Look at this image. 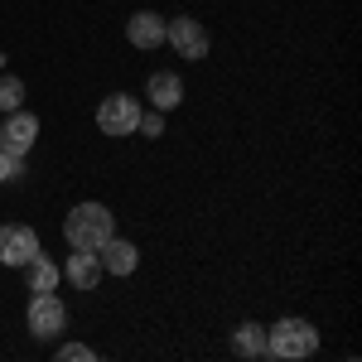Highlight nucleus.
<instances>
[{"label":"nucleus","mask_w":362,"mask_h":362,"mask_svg":"<svg viewBox=\"0 0 362 362\" xmlns=\"http://www.w3.org/2000/svg\"><path fill=\"white\" fill-rule=\"evenodd\" d=\"M63 237H68L73 251H97L107 237H116L112 208H102V203H78V208L68 213V223H63Z\"/></svg>","instance_id":"obj_1"},{"label":"nucleus","mask_w":362,"mask_h":362,"mask_svg":"<svg viewBox=\"0 0 362 362\" xmlns=\"http://www.w3.org/2000/svg\"><path fill=\"white\" fill-rule=\"evenodd\" d=\"M266 353L271 358H309V353H319V329L309 324V319H280L271 324V334H266Z\"/></svg>","instance_id":"obj_2"},{"label":"nucleus","mask_w":362,"mask_h":362,"mask_svg":"<svg viewBox=\"0 0 362 362\" xmlns=\"http://www.w3.org/2000/svg\"><path fill=\"white\" fill-rule=\"evenodd\" d=\"M136 121H140V102L131 92H112V97L97 107L102 136H136Z\"/></svg>","instance_id":"obj_3"},{"label":"nucleus","mask_w":362,"mask_h":362,"mask_svg":"<svg viewBox=\"0 0 362 362\" xmlns=\"http://www.w3.org/2000/svg\"><path fill=\"white\" fill-rule=\"evenodd\" d=\"M63 329H68V305L58 300L54 290L34 295V300H29V334L34 338H58Z\"/></svg>","instance_id":"obj_4"},{"label":"nucleus","mask_w":362,"mask_h":362,"mask_svg":"<svg viewBox=\"0 0 362 362\" xmlns=\"http://www.w3.org/2000/svg\"><path fill=\"white\" fill-rule=\"evenodd\" d=\"M165 44L179 58H189V63H194V58H208V44H213V39H208V29L198 25V20L179 15V20H169V25H165Z\"/></svg>","instance_id":"obj_5"},{"label":"nucleus","mask_w":362,"mask_h":362,"mask_svg":"<svg viewBox=\"0 0 362 362\" xmlns=\"http://www.w3.org/2000/svg\"><path fill=\"white\" fill-rule=\"evenodd\" d=\"M39 256V232L25 223H5L0 227V266H29Z\"/></svg>","instance_id":"obj_6"},{"label":"nucleus","mask_w":362,"mask_h":362,"mask_svg":"<svg viewBox=\"0 0 362 362\" xmlns=\"http://www.w3.org/2000/svg\"><path fill=\"white\" fill-rule=\"evenodd\" d=\"M34 140H39V116L34 112H10V121L0 126V150H10V155H20L25 160L29 150H34Z\"/></svg>","instance_id":"obj_7"},{"label":"nucleus","mask_w":362,"mask_h":362,"mask_svg":"<svg viewBox=\"0 0 362 362\" xmlns=\"http://www.w3.org/2000/svg\"><path fill=\"white\" fill-rule=\"evenodd\" d=\"M126 39H131L136 49H160V44H165V20H160L155 10H136V15L126 20Z\"/></svg>","instance_id":"obj_8"},{"label":"nucleus","mask_w":362,"mask_h":362,"mask_svg":"<svg viewBox=\"0 0 362 362\" xmlns=\"http://www.w3.org/2000/svg\"><path fill=\"white\" fill-rule=\"evenodd\" d=\"M97 256H102V271H112V276H131L140 266V251L126 242V237H107L102 247H97Z\"/></svg>","instance_id":"obj_9"},{"label":"nucleus","mask_w":362,"mask_h":362,"mask_svg":"<svg viewBox=\"0 0 362 362\" xmlns=\"http://www.w3.org/2000/svg\"><path fill=\"white\" fill-rule=\"evenodd\" d=\"M145 97H150L160 112H174V107L184 102V83H179V73H169V68L150 73V83H145Z\"/></svg>","instance_id":"obj_10"},{"label":"nucleus","mask_w":362,"mask_h":362,"mask_svg":"<svg viewBox=\"0 0 362 362\" xmlns=\"http://www.w3.org/2000/svg\"><path fill=\"white\" fill-rule=\"evenodd\" d=\"M63 276L73 280L78 290H92V285L102 280V256H97V251H73L68 266H63Z\"/></svg>","instance_id":"obj_11"},{"label":"nucleus","mask_w":362,"mask_h":362,"mask_svg":"<svg viewBox=\"0 0 362 362\" xmlns=\"http://www.w3.org/2000/svg\"><path fill=\"white\" fill-rule=\"evenodd\" d=\"M58 280H63V266H58V261H49V256L39 251V256L29 261V290H34V295H44V290H54Z\"/></svg>","instance_id":"obj_12"},{"label":"nucleus","mask_w":362,"mask_h":362,"mask_svg":"<svg viewBox=\"0 0 362 362\" xmlns=\"http://www.w3.org/2000/svg\"><path fill=\"white\" fill-rule=\"evenodd\" d=\"M232 353H237V358H261V353H266V329H261V324H237Z\"/></svg>","instance_id":"obj_13"},{"label":"nucleus","mask_w":362,"mask_h":362,"mask_svg":"<svg viewBox=\"0 0 362 362\" xmlns=\"http://www.w3.org/2000/svg\"><path fill=\"white\" fill-rule=\"evenodd\" d=\"M20 102H25V83L15 73H0V112H20Z\"/></svg>","instance_id":"obj_14"},{"label":"nucleus","mask_w":362,"mask_h":362,"mask_svg":"<svg viewBox=\"0 0 362 362\" xmlns=\"http://www.w3.org/2000/svg\"><path fill=\"white\" fill-rule=\"evenodd\" d=\"M136 131H140L145 140H160V136H165V116H160V112H145V116L136 121Z\"/></svg>","instance_id":"obj_15"},{"label":"nucleus","mask_w":362,"mask_h":362,"mask_svg":"<svg viewBox=\"0 0 362 362\" xmlns=\"http://www.w3.org/2000/svg\"><path fill=\"white\" fill-rule=\"evenodd\" d=\"M58 362H97V353H92L87 343H63V348H58Z\"/></svg>","instance_id":"obj_16"},{"label":"nucleus","mask_w":362,"mask_h":362,"mask_svg":"<svg viewBox=\"0 0 362 362\" xmlns=\"http://www.w3.org/2000/svg\"><path fill=\"white\" fill-rule=\"evenodd\" d=\"M20 174H25V160H20V155H10V150H0V184L20 179Z\"/></svg>","instance_id":"obj_17"}]
</instances>
